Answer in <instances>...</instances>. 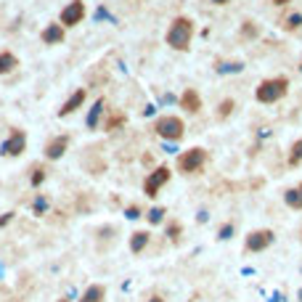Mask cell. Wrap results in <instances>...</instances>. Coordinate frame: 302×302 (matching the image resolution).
Returning <instances> with one entry per match:
<instances>
[{
  "label": "cell",
  "instance_id": "obj_18",
  "mask_svg": "<svg viewBox=\"0 0 302 302\" xmlns=\"http://www.w3.org/2000/svg\"><path fill=\"white\" fill-rule=\"evenodd\" d=\"M286 165H289V167H299V165H302V138H297V141L292 143V148H289Z\"/></svg>",
  "mask_w": 302,
  "mask_h": 302
},
{
  "label": "cell",
  "instance_id": "obj_36",
  "mask_svg": "<svg viewBox=\"0 0 302 302\" xmlns=\"http://www.w3.org/2000/svg\"><path fill=\"white\" fill-rule=\"evenodd\" d=\"M59 302H72V299H69V297H61V299H59Z\"/></svg>",
  "mask_w": 302,
  "mask_h": 302
},
{
  "label": "cell",
  "instance_id": "obj_28",
  "mask_svg": "<svg viewBox=\"0 0 302 302\" xmlns=\"http://www.w3.org/2000/svg\"><path fill=\"white\" fill-rule=\"evenodd\" d=\"M244 69V64H239V61H234V64H217V72L220 74H228V72H241Z\"/></svg>",
  "mask_w": 302,
  "mask_h": 302
},
{
  "label": "cell",
  "instance_id": "obj_8",
  "mask_svg": "<svg viewBox=\"0 0 302 302\" xmlns=\"http://www.w3.org/2000/svg\"><path fill=\"white\" fill-rule=\"evenodd\" d=\"M83 19H85V3H83V0H72V3L64 6L61 16H59V24L64 29H72L77 24H83Z\"/></svg>",
  "mask_w": 302,
  "mask_h": 302
},
{
  "label": "cell",
  "instance_id": "obj_15",
  "mask_svg": "<svg viewBox=\"0 0 302 302\" xmlns=\"http://www.w3.org/2000/svg\"><path fill=\"white\" fill-rule=\"evenodd\" d=\"M103 106H106V101H103V98H98L96 103H93V109H90V114H88V120H85V125H88V130H96V127L101 125V117H103V111H106V109H103Z\"/></svg>",
  "mask_w": 302,
  "mask_h": 302
},
{
  "label": "cell",
  "instance_id": "obj_10",
  "mask_svg": "<svg viewBox=\"0 0 302 302\" xmlns=\"http://www.w3.org/2000/svg\"><path fill=\"white\" fill-rule=\"evenodd\" d=\"M88 101V90L85 88H77L72 96H69L66 101H64V106L59 109V117L61 120H66V117H72V114L77 111V109H83V103Z\"/></svg>",
  "mask_w": 302,
  "mask_h": 302
},
{
  "label": "cell",
  "instance_id": "obj_9",
  "mask_svg": "<svg viewBox=\"0 0 302 302\" xmlns=\"http://www.w3.org/2000/svg\"><path fill=\"white\" fill-rule=\"evenodd\" d=\"M69 143H72V138H69L66 133H61V135H53L48 143H45V148H43V154H45V159H61L66 151H69Z\"/></svg>",
  "mask_w": 302,
  "mask_h": 302
},
{
  "label": "cell",
  "instance_id": "obj_4",
  "mask_svg": "<svg viewBox=\"0 0 302 302\" xmlns=\"http://www.w3.org/2000/svg\"><path fill=\"white\" fill-rule=\"evenodd\" d=\"M204 162H207V151L202 146H191V148L180 151V157L175 159V167L183 175H194V172H199L204 167Z\"/></svg>",
  "mask_w": 302,
  "mask_h": 302
},
{
  "label": "cell",
  "instance_id": "obj_21",
  "mask_svg": "<svg viewBox=\"0 0 302 302\" xmlns=\"http://www.w3.org/2000/svg\"><path fill=\"white\" fill-rule=\"evenodd\" d=\"M45 178H48V175H45V167H43V165H34V167L29 170V183H32V188H40V185L45 183Z\"/></svg>",
  "mask_w": 302,
  "mask_h": 302
},
{
  "label": "cell",
  "instance_id": "obj_14",
  "mask_svg": "<svg viewBox=\"0 0 302 302\" xmlns=\"http://www.w3.org/2000/svg\"><path fill=\"white\" fill-rule=\"evenodd\" d=\"M19 66V56L11 53V51H0V77H6L11 72H16Z\"/></svg>",
  "mask_w": 302,
  "mask_h": 302
},
{
  "label": "cell",
  "instance_id": "obj_5",
  "mask_svg": "<svg viewBox=\"0 0 302 302\" xmlns=\"http://www.w3.org/2000/svg\"><path fill=\"white\" fill-rule=\"evenodd\" d=\"M170 178H172V170H170L167 165L154 167V170H151L148 175H146V180H143V194L148 196V199H157L159 191L170 183Z\"/></svg>",
  "mask_w": 302,
  "mask_h": 302
},
{
  "label": "cell",
  "instance_id": "obj_16",
  "mask_svg": "<svg viewBox=\"0 0 302 302\" xmlns=\"http://www.w3.org/2000/svg\"><path fill=\"white\" fill-rule=\"evenodd\" d=\"M103 297H106V286L103 284H90L83 297H80V302H103Z\"/></svg>",
  "mask_w": 302,
  "mask_h": 302
},
{
  "label": "cell",
  "instance_id": "obj_6",
  "mask_svg": "<svg viewBox=\"0 0 302 302\" xmlns=\"http://www.w3.org/2000/svg\"><path fill=\"white\" fill-rule=\"evenodd\" d=\"M276 241V234L271 228H257V231H249L247 236H244V249L249 254H257V252H265Z\"/></svg>",
  "mask_w": 302,
  "mask_h": 302
},
{
  "label": "cell",
  "instance_id": "obj_26",
  "mask_svg": "<svg viewBox=\"0 0 302 302\" xmlns=\"http://www.w3.org/2000/svg\"><path fill=\"white\" fill-rule=\"evenodd\" d=\"M260 34V27L254 24V21H244V27H241V37H249V40H254Z\"/></svg>",
  "mask_w": 302,
  "mask_h": 302
},
{
  "label": "cell",
  "instance_id": "obj_1",
  "mask_svg": "<svg viewBox=\"0 0 302 302\" xmlns=\"http://www.w3.org/2000/svg\"><path fill=\"white\" fill-rule=\"evenodd\" d=\"M194 40V21L188 16H175L170 21V29L165 34V43L172 51H188Z\"/></svg>",
  "mask_w": 302,
  "mask_h": 302
},
{
  "label": "cell",
  "instance_id": "obj_29",
  "mask_svg": "<svg viewBox=\"0 0 302 302\" xmlns=\"http://www.w3.org/2000/svg\"><path fill=\"white\" fill-rule=\"evenodd\" d=\"M125 217L127 220H138V217H143V210L138 204H130V207H125Z\"/></svg>",
  "mask_w": 302,
  "mask_h": 302
},
{
  "label": "cell",
  "instance_id": "obj_19",
  "mask_svg": "<svg viewBox=\"0 0 302 302\" xmlns=\"http://www.w3.org/2000/svg\"><path fill=\"white\" fill-rule=\"evenodd\" d=\"M234 109H236V101L234 98H223L217 103V120H228L231 114H234Z\"/></svg>",
  "mask_w": 302,
  "mask_h": 302
},
{
  "label": "cell",
  "instance_id": "obj_24",
  "mask_svg": "<svg viewBox=\"0 0 302 302\" xmlns=\"http://www.w3.org/2000/svg\"><path fill=\"white\" fill-rule=\"evenodd\" d=\"M165 207H151L148 210V215H146V220H148V225H159L162 220H165Z\"/></svg>",
  "mask_w": 302,
  "mask_h": 302
},
{
  "label": "cell",
  "instance_id": "obj_33",
  "mask_svg": "<svg viewBox=\"0 0 302 302\" xmlns=\"http://www.w3.org/2000/svg\"><path fill=\"white\" fill-rule=\"evenodd\" d=\"M231 0H212V6H228Z\"/></svg>",
  "mask_w": 302,
  "mask_h": 302
},
{
  "label": "cell",
  "instance_id": "obj_2",
  "mask_svg": "<svg viewBox=\"0 0 302 302\" xmlns=\"http://www.w3.org/2000/svg\"><path fill=\"white\" fill-rule=\"evenodd\" d=\"M289 93V80L286 77H268L262 80L254 90V98L260 103H278Z\"/></svg>",
  "mask_w": 302,
  "mask_h": 302
},
{
  "label": "cell",
  "instance_id": "obj_7",
  "mask_svg": "<svg viewBox=\"0 0 302 302\" xmlns=\"http://www.w3.org/2000/svg\"><path fill=\"white\" fill-rule=\"evenodd\" d=\"M24 151H27V133L19 130V127H14V130H11V135L3 141V146H0V154L16 159V157L24 154Z\"/></svg>",
  "mask_w": 302,
  "mask_h": 302
},
{
  "label": "cell",
  "instance_id": "obj_32",
  "mask_svg": "<svg viewBox=\"0 0 302 302\" xmlns=\"http://www.w3.org/2000/svg\"><path fill=\"white\" fill-rule=\"evenodd\" d=\"M271 3H273V6H278V8H284V6L289 3V0H271Z\"/></svg>",
  "mask_w": 302,
  "mask_h": 302
},
{
  "label": "cell",
  "instance_id": "obj_22",
  "mask_svg": "<svg viewBox=\"0 0 302 302\" xmlns=\"http://www.w3.org/2000/svg\"><path fill=\"white\" fill-rule=\"evenodd\" d=\"M125 125V114H109V120L106 122H103V130H106V133H114V130H117V127H122Z\"/></svg>",
  "mask_w": 302,
  "mask_h": 302
},
{
  "label": "cell",
  "instance_id": "obj_25",
  "mask_svg": "<svg viewBox=\"0 0 302 302\" xmlns=\"http://www.w3.org/2000/svg\"><path fill=\"white\" fill-rule=\"evenodd\" d=\"M45 210H48V199H45V196H34V202H32V215H34V217H43Z\"/></svg>",
  "mask_w": 302,
  "mask_h": 302
},
{
  "label": "cell",
  "instance_id": "obj_11",
  "mask_svg": "<svg viewBox=\"0 0 302 302\" xmlns=\"http://www.w3.org/2000/svg\"><path fill=\"white\" fill-rule=\"evenodd\" d=\"M178 103H180V109L188 111V114H199L202 111V96H199V90H194V88H185L180 93Z\"/></svg>",
  "mask_w": 302,
  "mask_h": 302
},
{
  "label": "cell",
  "instance_id": "obj_35",
  "mask_svg": "<svg viewBox=\"0 0 302 302\" xmlns=\"http://www.w3.org/2000/svg\"><path fill=\"white\" fill-rule=\"evenodd\" d=\"M297 299H299V302H302V289H299V292H297Z\"/></svg>",
  "mask_w": 302,
  "mask_h": 302
},
{
  "label": "cell",
  "instance_id": "obj_30",
  "mask_svg": "<svg viewBox=\"0 0 302 302\" xmlns=\"http://www.w3.org/2000/svg\"><path fill=\"white\" fill-rule=\"evenodd\" d=\"M8 223H14V212H3V215H0V228H6Z\"/></svg>",
  "mask_w": 302,
  "mask_h": 302
},
{
  "label": "cell",
  "instance_id": "obj_13",
  "mask_svg": "<svg viewBox=\"0 0 302 302\" xmlns=\"http://www.w3.org/2000/svg\"><path fill=\"white\" fill-rule=\"evenodd\" d=\"M148 241H151L148 231H133V234H130V252L133 254H141L148 247Z\"/></svg>",
  "mask_w": 302,
  "mask_h": 302
},
{
  "label": "cell",
  "instance_id": "obj_31",
  "mask_svg": "<svg viewBox=\"0 0 302 302\" xmlns=\"http://www.w3.org/2000/svg\"><path fill=\"white\" fill-rule=\"evenodd\" d=\"M196 220H199V223H207V220H210V215H207V212H199V215H196Z\"/></svg>",
  "mask_w": 302,
  "mask_h": 302
},
{
  "label": "cell",
  "instance_id": "obj_12",
  "mask_svg": "<svg viewBox=\"0 0 302 302\" xmlns=\"http://www.w3.org/2000/svg\"><path fill=\"white\" fill-rule=\"evenodd\" d=\"M40 40H43V45H61L66 40V29L59 24V21H53V24H48L40 32Z\"/></svg>",
  "mask_w": 302,
  "mask_h": 302
},
{
  "label": "cell",
  "instance_id": "obj_37",
  "mask_svg": "<svg viewBox=\"0 0 302 302\" xmlns=\"http://www.w3.org/2000/svg\"><path fill=\"white\" fill-rule=\"evenodd\" d=\"M299 72H302V66H299Z\"/></svg>",
  "mask_w": 302,
  "mask_h": 302
},
{
  "label": "cell",
  "instance_id": "obj_17",
  "mask_svg": "<svg viewBox=\"0 0 302 302\" xmlns=\"http://www.w3.org/2000/svg\"><path fill=\"white\" fill-rule=\"evenodd\" d=\"M284 202H286V207H292V210H302V183L294 185V188H286Z\"/></svg>",
  "mask_w": 302,
  "mask_h": 302
},
{
  "label": "cell",
  "instance_id": "obj_27",
  "mask_svg": "<svg viewBox=\"0 0 302 302\" xmlns=\"http://www.w3.org/2000/svg\"><path fill=\"white\" fill-rule=\"evenodd\" d=\"M234 234H236V225H234V223H225V225H220L217 239H220V241H228V239H234Z\"/></svg>",
  "mask_w": 302,
  "mask_h": 302
},
{
  "label": "cell",
  "instance_id": "obj_34",
  "mask_svg": "<svg viewBox=\"0 0 302 302\" xmlns=\"http://www.w3.org/2000/svg\"><path fill=\"white\" fill-rule=\"evenodd\" d=\"M146 302H165V299H162V297H148Z\"/></svg>",
  "mask_w": 302,
  "mask_h": 302
},
{
  "label": "cell",
  "instance_id": "obj_3",
  "mask_svg": "<svg viewBox=\"0 0 302 302\" xmlns=\"http://www.w3.org/2000/svg\"><path fill=\"white\" fill-rule=\"evenodd\" d=\"M154 133L162 138V141H170V143L183 141L185 122L178 117V114H162V117H157V122H154Z\"/></svg>",
  "mask_w": 302,
  "mask_h": 302
},
{
  "label": "cell",
  "instance_id": "obj_20",
  "mask_svg": "<svg viewBox=\"0 0 302 302\" xmlns=\"http://www.w3.org/2000/svg\"><path fill=\"white\" fill-rule=\"evenodd\" d=\"M180 234H183V225H180V220H170L167 228H165V236L172 241V244H178L180 241Z\"/></svg>",
  "mask_w": 302,
  "mask_h": 302
},
{
  "label": "cell",
  "instance_id": "obj_23",
  "mask_svg": "<svg viewBox=\"0 0 302 302\" xmlns=\"http://www.w3.org/2000/svg\"><path fill=\"white\" fill-rule=\"evenodd\" d=\"M281 27H284L286 32H297V29L302 27V14H289V16L281 21Z\"/></svg>",
  "mask_w": 302,
  "mask_h": 302
}]
</instances>
